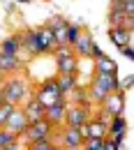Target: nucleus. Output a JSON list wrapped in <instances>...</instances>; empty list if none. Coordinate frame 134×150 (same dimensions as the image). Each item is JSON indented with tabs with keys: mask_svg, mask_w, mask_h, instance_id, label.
<instances>
[{
	"mask_svg": "<svg viewBox=\"0 0 134 150\" xmlns=\"http://www.w3.org/2000/svg\"><path fill=\"white\" fill-rule=\"evenodd\" d=\"M56 37L53 33L44 25L39 30H26L21 33V51H28L30 56H44V53H53L56 49Z\"/></svg>",
	"mask_w": 134,
	"mask_h": 150,
	"instance_id": "nucleus-1",
	"label": "nucleus"
},
{
	"mask_svg": "<svg viewBox=\"0 0 134 150\" xmlns=\"http://www.w3.org/2000/svg\"><path fill=\"white\" fill-rule=\"evenodd\" d=\"M0 90H2L5 102H12V104H23V102L33 95V90H30V81H28L26 76H21L19 72L5 76L2 83H0Z\"/></svg>",
	"mask_w": 134,
	"mask_h": 150,
	"instance_id": "nucleus-2",
	"label": "nucleus"
},
{
	"mask_svg": "<svg viewBox=\"0 0 134 150\" xmlns=\"http://www.w3.org/2000/svg\"><path fill=\"white\" fill-rule=\"evenodd\" d=\"M120 90V79L118 76H104V74H95V79L88 86V97L93 104H99L109 93Z\"/></svg>",
	"mask_w": 134,
	"mask_h": 150,
	"instance_id": "nucleus-3",
	"label": "nucleus"
},
{
	"mask_svg": "<svg viewBox=\"0 0 134 150\" xmlns=\"http://www.w3.org/2000/svg\"><path fill=\"white\" fill-rule=\"evenodd\" d=\"M93 113H95V106H93V102H88V104H69V102H67L65 127H83Z\"/></svg>",
	"mask_w": 134,
	"mask_h": 150,
	"instance_id": "nucleus-4",
	"label": "nucleus"
},
{
	"mask_svg": "<svg viewBox=\"0 0 134 150\" xmlns=\"http://www.w3.org/2000/svg\"><path fill=\"white\" fill-rule=\"evenodd\" d=\"M65 113H67V99H58V102H51L44 106V120L53 125V129H60L65 127Z\"/></svg>",
	"mask_w": 134,
	"mask_h": 150,
	"instance_id": "nucleus-5",
	"label": "nucleus"
},
{
	"mask_svg": "<svg viewBox=\"0 0 134 150\" xmlns=\"http://www.w3.org/2000/svg\"><path fill=\"white\" fill-rule=\"evenodd\" d=\"M33 97H37L39 102L46 106V104H51V102L62 99L65 95L60 93V88H58V81H56V79H46V81H42V83H39V88L33 93Z\"/></svg>",
	"mask_w": 134,
	"mask_h": 150,
	"instance_id": "nucleus-6",
	"label": "nucleus"
},
{
	"mask_svg": "<svg viewBox=\"0 0 134 150\" xmlns=\"http://www.w3.org/2000/svg\"><path fill=\"white\" fill-rule=\"evenodd\" d=\"M28 125H30V120L26 118L23 109L16 104V106L12 109V113H9V118L5 120V125H2V127H5V129H9L14 136H19V139H21V136L26 134V127H28Z\"/></svg>",
	"mask_w": 134,
	"mask_h": 150,
	"instance_id": "nucleus-7",
	"label": "nucleus"
},
{
	"mask_svg": "<svg viewBox=\"0 0 134 150\" xmlns=\"http://www.w3.org/2000/svg\"><path fill=\"white\" fill-rule=\"evenodd\" d=\"M53 132H56V129H53V125L46 122V120L42 118V120H35V122H30V125L26 127L23 139L30 143V141H37V139H44V136H51ZM28 143H26V146H28Z\"/></svg>",
	"mask_w": 134,
	"mask_h": 150,
	"instance_id": "nucleus-8",
	"label": "nucleus"
},
{
	"mask_svg": "<svg viewBox=\"0 0 134 150\" xmlns=\"http://www.w3.org/2000/svg\"><path fill=\"white\" fill-rule=\"evenodd\" d=\"M106 122L109 120H102L97 115H90L88 122L81 127V132H83L86 139H106Z\"/></svg>",
	"mask_w": 134,
	"mask_h": 150,
	"instance_id": "nucleus-9",
	"label": "nucleus"
},
{
	"mask_svg": "<svg viewBox=\"0 0 134 150\" xmlns=\"http://www.w3.org/2000/svg\"><path fill=\"white\" fill-rule=\"evenodd\" d=\"M99 104H102V111L106 113L109 118L111 115H120L123 109H125V97L120 95V90H116V93H109Z\"/></svg>",
	"mask_w": 134,
	"mask_h": 150,
	"instance_id": "nucleus-10",
	"label": "nucleus"
},
{
	"mask_svg": "<svg viewBox=\"0 0 134 150\" xmlns=\"http://www.w3.org/2000/svg\"><path fill=\"white\" fill-rule=\"evenodd\" d=\"M19 106L23 109L26 118H28L30 122H35V120H42V118H44V104L39 102L37 97H33V95H30L23 104H19Z\"/></svg>",
	"mask_w": 134,
	"mask_h": 150,
	"instance_id": "nucleus-11",
	"label": "nucleus"
},
{
	"mask_svg": "<svg viewBox=\"0 0 134 150\" xmlns=\"http://www.w3.org/2000/svg\"><path fill=\"white\" fill-rule=\"evenodd\" d=\"M90 46H93V35L86 33V30H81L79 37L74 39V44H72V51L81 58H90Z\"/></svg>",
	"mask_w": 134,
	"mask_h": 150,
	"instance_id": "nucleus-12",
	"label": "nucleus"
},
{
	"mask_svg": "<svg viewBox=\"0 0 134 150\" xmlns=\"http://www.w3.org/2000/svg\"><path fill=\"white\" fill-rule=\"evenodd\" d=\"M19 67H21L19 56H9V53H2V51H0V76H2V79L9 76V74H16Z\"/></svg>",
	"mask_w": 134,
	"mask_h": 150,
	"instance_id": "nucleus-13",
	"label": "nucleus"
},
{
	"mask_svg": "<svg viewBox=\"0 0 134 150\" xmlns=\"http://www.w3.org/2000/svg\"><path fill=\"white\" fill-rule=\"evenodd\" d=\"M125 132H127V120L123 118V113H120V115H111V118H109V122H106V136L123 139V136H125Z\"/></svg>",
	"mask_w": 134,
	"mask_h": 150,
	"instance_id": "nucleus-14",
	"label": "nucleus"
},
{
	"mask_svg": "<svg viewBox=\"0 0 134 150\" xmlns=\"http://www.w3.org/2000/svg\"><path fill=\"white\" fill-rule=\"evenodd\" d=\"M95 74H104V76H118V65H116L111 58L106 56H99L95 58Z\"/></svg>",
	"mask_w": 134,
	"mask_h": 150,
	"instance_id": "nucleus-15",
	"label": "nucleus"
},
{
	"mask_svg": "<svg viewBox=\"0 0 134 150\" xmlns=\"http://www.w3.org/2000/svg\"><path fill=\"white\" fill-rule=\"evenodd\" d=\"M109 37H111V42L120 49V46L130 44V39H132V30H127V28H123V25H111V28H109Z\"/></svg>",
	"mask_w": 134,
	"mask_h": 150,
	"instance_id": "nucleus-16",
	"label": "nucleus"
},
{
	"mask_svg": "<svg viewBox=\"0 0 134 150\" xmlns=\"http://www.w3.org/2000/svg\"><path fill=\"white\" fill-rule=\"evenodd\" d=\"M19 148H26L23 143H19V136H14L9 129L0 127V150H19Z\"/></svg>",
	"mask_w": 134,
	"mask_h": 150,
	"instance_id": "nucleus-17",
	"label": "nucleus"
},
{
	"mask_svg": "<svg viewBox=\"0 0 134 150\" xmlns=\"http://www.w3.org/2000/svg\"><path fill=\"white\" fill-rule=\"evenodd\" d=\"M0 51H2V53H9V56H19V51H21V33L2 39V42H0Z\"/></svg>",
	"mask_w": 134,
	"mask_h": 150,
	"instance_id": "nucleus-18",
	"label": "nucleus"
},
{
	"mask_svg": "<svg viewBox=\"0 0 134 150\" xmlns=\"http://www.w3.org/2000/svg\"><path fill=\"white\" fill-rule=\"evenodd\" d=\"M56 81H58V88H60L62 95H67L69 90H74L79 86V76L77 74H58Z\"/></svg>",
	"mask_w": 134,
	"mask_h": 150,
	"instance_id": "nucleus-19",
	"label": "nucleus"
},
{
	"mask_svg": "<svg viewBox=\"0 0 134 150\" xmlns=\"http://www.w3.org/2000/svg\"><path fill=\"white\" fill-rule=\"evenodd\" d=\"M65 99L69 102V104H88L90 102V97H88V88H74V90H69V93L65 95Z\"/></svg>",
	"mask_w": 134,
	"mask_h": 150,
	"instance_id": "nucleus-20",
	"label": "nucleus"
},
{
	"mask_svg": "<svg viewBox=\"0 0 134 150\" xmlns=\"http://www.w3.org/2000/svg\"><path fill=\"white\" fill-rule=\"evenodd\" d=\"M26 148H30V150H56L58 146L53 143L51 136H44V139H37V141H30Z\"/></svg>",
	"mask_w": 134,
	"mask_h": 150,
	"instance_id": "nucleus-21",
	"label": "nucleus"
},
{
	"mask_svg": "<svg viewBox=\"0 0 134 150\" xmlns=\"http://www.w3.org/2000/svg\"><path fill=\"white\" fill-rule=\"evenodd\" d=\"M46 28L49 30H65L67 28V19H62L60 14H56V16H51V19L46 21Z\"/></svg>",
	"mask_w": 134,
	"mask_h": 150,
	"instance_id": "nucleus-22",
	"label": "nucleus"
},
{
	"mask_svg": "<svg viewBox=\"0 0 134 150\" xmlns=\"http://www.w3.org/2000/svg\"><path fill=\"white\" fill-rule=\"evenodd\" d=\"M79 33H81V28L79 25H72V23H67V28H65V44H74V39L79 37Z\"/></svg>",
	"mask_w": 134,
	"mask_h": 150,
	"instance_id": "nucleus-23",
	"label": "nucleus"
},
{
	"mask_svg": "<svg viewBox=\"0 0 134 150\" xmlns=\"http://www.w3.org/2000/svg\"><path fill=\"white\" fill-rule=\"evenodd\" d=\"M81 150H104V139H83Z\"/></svg>",
	"mask_w": 134,
	"mask_h": 150,
	"instance_id": "nucleus-24",
	"label": "nucleus"
},
{
	"mask_svg": "<svg viewBox=\"0 0 134 150\" xmlns=\"http://www.w3.org/2000/svg\"><path fill=\"white\" fill-rule=\"evenodd\" d=\"M14 106H16V104H12V102H2V104H0V127L5 125V120L9 118V113H12Z\"/></svg>",
	"mask_w": 134,
	"mask_h": 150,
	"instance_id": "nucleus-25",
	"label": "nucleus"
},
{
	"mask_svg": "<svg viewBox=\"0 0 134 150\" xmlns=\"http://www.w3.org/2000/svg\"><path fill=\"white\" fill-rule=\"evenodd\" d=\"M120 49H123V53H125L127 58H134V53H132V46H130V44H125V46H120Z\"/></svg>",
	"mask_w": 134,
	"mask_h": 150,
	"instance_id": "nucleus-26",
	"label": "nucleus"
},
{
	"mask_svg": "<svg viewBox=\"0 0 134 150\" xmlns=\"http://www.w3.org/2000/svg\"><path fill=\"white\" fill-rule=\"evenodd\" d=\"M2 102H5V97H2V90H0V104H2Z\"/></svg>",
	"mask_w": 134,
	"mask_h": 150,
	"instance_id": "nucleus-27",
	"label": "nucleus"
},
{
	"mask_svg": "<svg viewBox=\"0 0 134 150\" xmlns=\"http://www.w3.org/2000/svg\"><path fill=\"white\" fill-rule=\"evenodd\" d=\"M0 81H2V76H0Z\"/></svg>",
	"mask_w": 134,
	"mask_h": 150,
	"instance_id": "nucleus-28",
	"label": "nucleus"
}]
</instances>
